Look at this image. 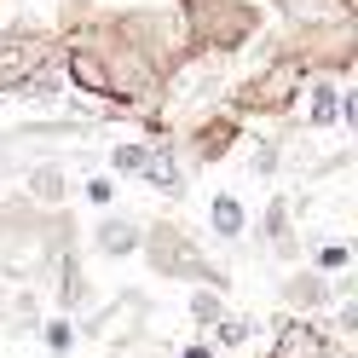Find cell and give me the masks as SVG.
Instances as JSON below:
<instances>
[{
    "instance_id": "1",
    "label": "cell",
    "mask_w": 358,
    "mask_h": 358,
    "mask_svg": "<svg viewBox=\"0 0 358 358\" xmlns=\"http://www.w3.org/2000/svg\"><path fill=\"white\" fill-rule=\"evenodd\" d=\"M301 87H306V70H301L295 58H278L266 76H255L237 93V110H272V116H278V110H289V104L301 99Z\"/></svg>"
},
{
    "instance_id": "2",
    "label": "cell",
    "mask_w": 358,
    "mask_h": 358,
    "mask_svg": "<svg viewBox=\"0 0 358 358\" xmlns=\"http://www.w3.org/2000/svg\"><path fill=\"white\" fill-rule=\"evenodd\" d=\"M47 58H52V47L41 35H6L0 41V87H17L24 76H35Z\"/></svg>"
},
{
    "instance_id": "3",
    "label": "cell",
    "mask_w": 358,
    "mask_h": 358,
    "mask_svg": "<svg viewBox=\"0 0 358 358\" xmlns=\"http://www.w3.org/2000/svg\"><path fill=\"white\" fill-rule=\"evenodd\" d=\"M324 329L312 324V318H289V324H278V347H272V358H324Z\"/></svg>"
},
{
    "instance_id": "4",
    "label": "cell",
    "mask_w": 358,
    "mask_h": 358,
    "mask_svg": "<svg viewBox=\"0 0 358 358\" xmlns=\"http://www.w3.org/2000/svg\"><path fill=\"white\" fill-rule=\"evenodd\" d=\"M0 243H6V249H0V272H6V278H29L41 266V237L35 231H12Z\"/></svg>"
},
{
    "instance_id": "5",
    "label": "cell",
    "mask_w": 358,
    "mask_h": 358,
    "mask_svg": "<svg viewBox=\"0 0 358 358\" xmlns=\"http://www.w3.org/2000/svg\"><path fill=\"white\" fill-rule=\"evenodd\" d=\"M283 301H295V306H312V312H324L329 301H335V283L324 278V272H295L283 283Z\"/></svg>"
},
{
    "instance_id": "6",
    "label": "cell",
    "mask_w": 358,
    "mask_h": 358,
    "mask_svg": "<svg viewBox=\"0 0 358 358\" xmlns=\"http://www.w3.org/2000/svg\"><path fill=\"white\" fill-rule=\"evenodd\" d=\"M93 237H99V255H116V260H122V255H139V243H145L133 220H104Z\"/></svg>"
},
{
    "instance_id": "7",
    "label": "cell",
    "mask_w": 358,
    "mask_h": 358,
    "mask_svg": "<svg viewBox=\"0 0 358 358\" xmlns=\"http://www.w3.org/2000/svg\"><path fill=\"white\" fill-rule=\"evenodd\" d=\"M231 139H237V122L226 116V122H203L196 127V156H203V162H220V156L231 150Z\"/></svg>"
},
{
    "instance_id": "8",
    "label": "cell",
    "mask_w": 358,
    "mask_h": 358,
    "mask_svg": "<svg viewBox=\"0 0 358 358\" xmlns=\"http://www.w3.org/2000/svg\"><path fill=\"white\" fill-rule=\"evenodd\" d=\"M29 203H41V208H58V203H64V168L41 162V168L29 173Z\"/></svg>"
},
{
    "instance_id": "9",
    "label": "cell",
    "mask_w": 358,
    "mask_h": 358,
    "mask_svg": "<svg viewBox=\"0 0 358 358\" xmlns=\"http://www.w3.org/2000/svg\"><path fill=\"white\" fill-rule=\"evenodd\" d=\"M208 220H214V231H220V237H243V203H237V196H214Z\"/></svg>"
},
{
    "instance_id": "10",
    "label": "cell",
    "mask_w": 358,
    "mask_h": 358,
    "mask_svg": "<svg viewBox=\"0 0 358 358\" xmlns=\"http://www.w3.org/2000/svg\"><path fill=\"white\" fill-rule=\"evenodd\" d=\"M335 81H324V76H312V127H329L335 122Z\"/></svg>"
},
{
    "instance_id": "11",
    "label": "cell",
    "mask_w": 358,
    "mask_h": 358,
    "mask_svg": "<svg viewBox=\"0 0 358 358\" xmlns=\"http://www.w3.org/2000/svg\"><path fill=\"white\" fill-rule=\"evenodd\" d=\"M150 162V145H110V168L116 173H145Z\"/></svg>"
},
{
    "instance_id": "12",
    "label": "cell",
    "mask_w": 358,
    "mask_h": 358,
    "mask_svg": "<svg viewBox=\"0 0 358 358\" xmlns=\"http://www.w3.org/2000/svg\"><path fill=\"white\" fill-rule=\"evenodd\" d=\"M87 295H93V289H87V272H81L76 260H64V289H58V301H64V306H81Z\"/></svg>"
},
{
    "instance_id": "13",
    "label": "cell",
    "mask_w": 358,
    "mask_h": 358,
    "mask_svg": "<svg viewBox=\"0 0 358 358\" xmlns=\"http://www.w3.org/2000/svg\"><path fill=\"white\" fill-rule=\"evenodd\" d=\"M191 318L196 324H220V318H226V306H220L214 289H196V295H191Z\"/></svg>"
},
{
    "instance_id": "14",
    "label": "cell",
    "mask_w": 358,
    "mask_h": 358,
    "mask_svg": "<svg viewBox=\"0 0 358 358\" xmlns=\"http://www.w3.org/2000/svg\"><path fill=\"white\" fill-rule=\"evenodd\" d=\"M208 329H214V341H220V347H243L255 324H243V318H220V324H208Z\"/></svg>"
},
{
    "instance_id": "15",
    "label": "cell",
    "mask_w": 358,
    "mask_h": 358,
    "mask_svg": "<svg viewBox=\"0 0 358 358\" xmlns=\"http://www.w3.org/2000/svg\"><path fill=\"white\" fill-rule=\"evenodd\" d=\"M47 347H52V352H70V347H76V324H70V318H52V324H47Z\"/></svg>"
},
{
    "instance_id": "16",
    "label": "cell",
    "mask_w": 358,
    "mask_h": 358,
    "mask_svg": "<svg viewBox=\"0 0 358 358\" xmlns=\"http://www.w3.org/2000/svg\"><path fill=\"white\" fill-rule=\"evenodd\" d=\"M87 203H93V208H110V203H116V185H110V179H87Z\"/></svg>"
},
{
    "instance_id": "17",
    "label": "cell",
    "mask_w": 358,
    "mask_h": 358,
    "mask_svg": "<svg viewBox=\"0 0 358 358\" xmlns=\"http://www.w3.org/2000/svg\"><path fill=\"white\" fill-rule=\"evenodd\" d=\"M318 266H324V272H341V266H347V249H341V243H329V249H318Z\"/></svg>"
},
{
    "instance_id": "18",
    "label": "cell",
    "mask_w": 358,
    "mask_h": 358,
    "mask_svg": "<svg viewBox=\"0 0 358 358\" xmlns=\"http://www.w3.org/2000/svg\"><path fill=\"white\" fill-rule=\"evenodd\" d=\"M255 173H278V145H260L255 150Z\"/></svg>"
},
{
    "instance_id": "19",
    "label": "cell",
    "mask_w": 358,
    "mask_h": 358,
    "mask_svg": "<svg viewBox=\"0 0 358 358\" xmlns=\"http://www.w3.org/2000/svg\"><path fill=\"white\" fill-rule=\"evenodd\" d=\"M179 358H214V352H208L203 341H196V347H185V352H179Z\"/></svg>"
},
{
    "instance_id": "20",
    "label": "cell",
    "mask_w": 358,
    "mask_h": 358,
    "mask_svg": "<svg viewBox=\"0 0 358 358\" xmlns=\"http://www.w3.org/2000/svg\"><path fill=\"white\" fill-rule=\"evenodd\" d=\"M324 358H347V347H324Z\"/></svg>"
}]
</instances>
